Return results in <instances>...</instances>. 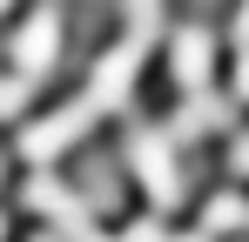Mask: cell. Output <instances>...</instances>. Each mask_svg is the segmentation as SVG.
Returning <instances> with one entry per match:
<instances>
[{
    "label": "cell",
    "mask_w": 249,
    "mask_h": 242,
    "mask_svg": "<svg viewBox=\"0 0 249 242\" xmlns=\"http://www.w3.org/2000/svg\"><path fill=\"white\" fill-rule=\"evenodd\" d=\"M122 155H128V168H135V182H142V195H148V208H155V215L182 208V195H189V175H182L175 141H168L162 128H128Z\"/></svg>",
    "instance_id": "obj_1"
},
{
    "label": "cell",
    "mask_w": 249,
    "mask_h": 242,
    "mask_svg": "<svg viewBox=\"0 0 249 242\" xmlns=\"http://www.w3.org/2000/svg\"><path fill=\"white\" fill-rule=\"evenodd\" d=\"M20 202L34 208V215H47V229L61 242H108L101 229H94V202L88 195H74V189H61V175H27L20 182Z\"/></svg>",
    "instance_id": "obj_2"
},
{
    "label": "cell",
    "mask_w": 249,
    "mask_h": 242,
    "mask_svg": "<svg viewBox=\"0 0 249 242\" xmlns=\"http://www.w3.org/2000/svg\"><path fill=\"white\" fill-rule=\"evenodd\" d=\"M142 54H148V34H122L101 61H94V74H88V108L94 115H108V108H128V94H135V81H142Z\"/></svg>",
    "instance_id": "obj_3"
},
{
    "label": "cell",
    "mask_w": 249,
    "mask_h": 242,
    "mask_svg": "<svg viewBox=\"0 0 249 242\" xmlns=\"http://www.w3.org/2000/svg\"><path fill=\"white\" fill-rule=\"evenodd\" d=\"M7 61H14V74H27V81H41L54 61H61V7L54 0H41L34 14H27V27L7 40Z\"/></svg>",
    "instance_id": "obj_4"
},
{
    "label": "cell",
    "mask_w": 249,
    "mask_h": 242,
    "mask_svg": "<svg viewBox=\"0 0 249 242\" xmlns=\"http://www.w3.org/2000/svg\"><path fill=\"white\" fill-rule=\"evenodd\" d=\"M88 128H94V108H88V101H68V108H54L47 121H27V128H20V161L47 168L61 148H74Z\"/></svg>",
    "instance_id": "obj_5"
},
{
    "label": "cell",
    "mask_w": 249,
    "mask_h": 242,
    "mask_svg": "<svg viewBox=\"0 0 249 242\" xmlns=\"http://www.w3.org/2000/svg\"><path fill=\"white\" fill-rule=\"evenodd\" d=\"M209 68H215V40H209V27H175L168 34V74H175V87L182 94H202L209 87Z\"/></svg>",
    "instance_id": "obj_6"
},
{
    "label": "cell",
    "mask_w": 249,
    "mask_h": 242,
    "mask_svg": "<svg viewBox=\"0 0 249 242\" xmlns=\"http://www.w3.org/2000/svg\"><path fill=\"white\" fill-rule=\"evenodd\" d=\"M229 121H236V101H229V94H189V101L168 115V128H162V135L175 141V148H189V141H202V135L229 128Z\"/></svg>",
    "instance_id": "obj_7"
},
{
    "label": "cell",
    "mask_w": 249,
    "mask_h": 242,
    "mask_svg": "<svg viewBox=\"0 0 249 242\" xmlns=\"http://www.w3.org/2000/svg\"><path fill=\"white\" fill-rule=\"evenodd\" d=\"M243 222H249V202L236 195V189H222V195L202 202V236H236Z\"/></svg>",
    "instance_id": "obj_8"
},
{
    "label": "cell",
    "mask_w": 249,
    "mask_h": 242,
    "mask_svg": "<svg viewBox=\"0 0 249 242\" xmlns=\"http://www.w3.org/2000/svg\"><path fill=\"white\" fill-rule=\"evenodd\" d=\"M34 87H41V81H27V74H0V121L27 115V108H34Z\"/></svg>",
    "instance_id": "obj_9"
},
{
    "label": "cell",
    "mask_w": 249,
    "mask_h": 242,
    "mask_svg": "<svg viewBox=\"0 0 249 242\" xmlns=\"http://www.w3.org/2000/svg\"><path fill=\"white\" fill-rule=\"evenodd\" d=\"M88 189H94V202H115V161L108 155H88Z\"/></svg>",
    "instance_id": "obj_10"
},
{
    "label": "cell",
    "mask_w": 249,
    "mask_h": 242,
    "mask_svg": "<svg viewBox=\"0 0 249 242\" xmlns=\"http://www.w3.org/2000/svg\"><path fill=\"white\" fill-rule=\"evenodd\" d=\"M122 242H162V215H142V222H128Z\"/></svg>",
    "instance_id": "obj_11"
},
{
    "label": "cell",
    "mask_w": 249,
    "mask_h": 242,
    "mask_svg": "<svg viewBox=\"0 0 249 242\" xmlns=\"http://www.w3.org/2000/svg\"><path fill=\"white\" fill-rule=\"evenodd\" d=\"M229 101H249V47H243V61H236V87H229Z\"/></svg>",
    "instance_id": "obj_12"
},
{
    "label": "cell",
    "mask_w": 249,
    "mask_h": 242,
    "mask_svg": "<svg viewBox=\"0 0 249 242\" xmlns=\"http://www.w3.org/2000/svg\"><path fill=\"white\" fill-rule=\"evenodd\" d=\"M229 168H236V175H249V135H236V148H229Z\"/></svg>",
    "instance_id": "obj_13"
},
{
    "label": "cell",
    "mask_w": 249,
    "mask_h": 242,
    "mask_svg": "<svg viewBox=\"0 0 249 242\" xmlns=\"http://www.w3.org/2000/svg\"><path fill=\"white\" fill-rule=\"evenodd\" d=\"M236 40H243V47H249V0H243V7H236Z\"/></svg>",
    "instance_id": "obj_14"
},
{
    "label": "cell",
    "mask_w": 249,
    "mask_h": 242,
    "mask_svg": "<svg viewBox=\"0 0 249 242\" xmlns=\"http://www.w3.org/2000/svg\"><path fill=\"white\" fill-rule=\"evenodd\" d=\"M162 242H209V236H162Z\"/></svg>",
    "instance_id": "obj_15"
},
{
    "label": "cell",
    "mask_w": 249,
    "mask_h": 242,
    "mask_svg": "<svg viewBox=\"0 0 249 242\" xmlns=\"http://www.w3.org/2000/svg\"><path fill=\"white\" fill-rule=\"evenodd\" d=\"M0 242H7V215H0Z\"/></svg>",
    "instance_id": "obj_16"
},
{
    "label": "cell",
    "mask_w": 249,
    "mask_h": 242,
    "mask_svg": "<svg viewBox=\"0 0 249 242\" xmlns=\"http://www.w3.org/2000/svg\"><path fill=\"white\" fill-rule=\"evenodd\" d=\"M7 7H14V0H0V14H7Z\"/></svg>",
    "instance_id": "obj_17"
},
{
    "label": "cell",
    "mask_w": 249,
    "mask_h": 242,
    "mask_svg": "<svg viewBox=\"0 0 249 242\" xmlns=\"http://www.w3.org/2000/svg\"><path fill=\"white\" fill-rule=\"evenodd\" d=\"M0 168H7V155H0Z\"/></svg>",
    "instance_id": "obj_18"
},
{
    "label": "cell",
    "mask_w": 249,
    "mask_h": 242,
    "mask_svg": "<svg viewBox=\"0 0 249 242\" xmlns=\"http://www.w3.org/2000/svg\"><path fill=\"white\" fill-rule=\"evenodd\" d=\"M41 242H47V236H41Z\"/></svg>",
    "instance_id": "obj_19"
}]
</instances>
